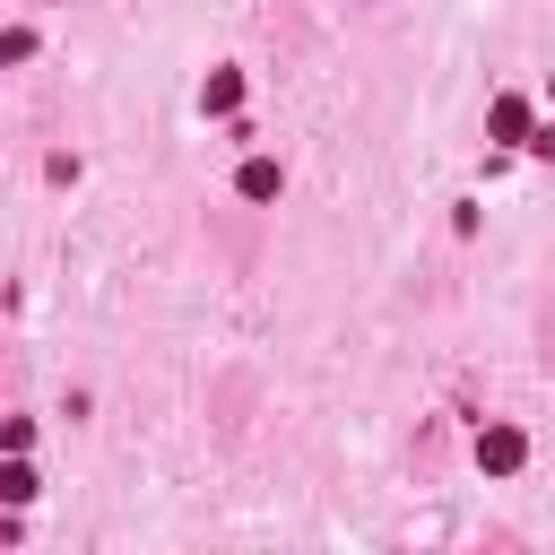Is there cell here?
<instances>
[{
    "label": "cell",
    "mask_w": 555,
    "mask_h": 555,
    "mask_svg": "<svg viewBox=\"0 0 555 555\" xmlns=\"http://www.w3.org/2000/svg\"><path fill=\"white\" fill-rule=\"evenodd\" d=\"M494 139H529V104H520V95L494 104Z\"/></svg>",
    "instance_id": "cell-4"
},
{
    "label": "cell",
    "mask_w": 555,
    "mask_h": 555,
    "mask_svg": "<svg viewBox=\"0 0 555 555\" xmlns=\"http://www.w3.org/2000/svg\"><path fill=\"white\" fill-rule=\"evenodd\" d=\"M26 52H35V35H26V26H9V35H0V61H26Z\"/></svg>",
    "instance_id": "cell-6"
},
{
    "label": "cell",
    "mask_w": 555,
    "mask_h": 555,
    "mask_svg": "<svg viewBox=\"0 0 555 555\" xmlns=\"http://www.w3.org/2000/svg\"><path fill=\"white\" fill-rule=\"evenodd\" d=\"M278 182H286V173H278L269 156H251V165H243V199H278Z\"/></svg>",
    "instance_id": "cell-3"
},
{
    "label": "cell",
    "mask_w": 555,
    "mask_h": 555,
    "mask_svg": "<svg viewBox=\"0 0 555 555\" xmlns=\"http://www.w3.org/2000/svg\"><path fill=\"white\" fill-rule=\"evenodd\" d=\"M199 104H208V113H234V104H243V78H234V69H217V78L199 87Z\"/></svg>",
    "instance_id": "cell-2"
},
{
    "label": "cell",
    "mask_w": 555,
    "mask_h": 555,
    "mask_svg": "<svg viewBox=\"0 0 555 555\" xmlns=\"http://www.w3.org/2000/svg\"><path fill=\"white\" fill-rule=\"evenodd\" d=\"M477 460H486L494 477H512V468L529 460V434H520V425H486V434H477Z\"/></svg>",
    "instance_id": "cell-1"
},
{
    "label": "cell",
    "mask_w": 555,
    "mask_h": 555,
    "mask_svg": "<svg viewBox=\"0 0 555 555\" xmlns=\"http://www.w3.org/2000/svg\"><path fill=\"white\" fill-rule=\"evenodd\" d=\"M0 503H35V468H26V460L0 468Z\"/></svg>",
    "instance_id": "cell-5"
}]
</instances>
